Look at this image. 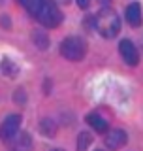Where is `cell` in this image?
Masks as SVG:
<instances>
[{"label":"cell","instance_id":"19","mask_svg":"<svg viewBox=\"0 0 143 151\" xmlns=\"http://www.w3.org/2000/svg\"><path fill=\"white\" fill-rule=\"evenodd\" d=\"M0 4H2V0H0Z\"/></svg>","mask_w":143,"mask_h":151},{"label":"cell","instance_id":"5","mask_svg":"<svg viewBox=\"0 0 143 151\" xmlns=\"http://www.w3.org/2000/svg\"><path fill=\"white\" fill-rule=\"evenodd\" d=\"M119 53H121L122 60L128 66H137L139 64V53H137V47L132 44L130 40H121L119 44Z\"/></svg>","mask_w":143,"mask_h":151},{"label":"cell","instance_id":"4","mask_svg":"<svg viewBox=\"0 0 143 151\" xmlns=\"http://www.w3.org/2000/svg\"><path fill=\"white\" fill-rule=\"evenodd\" d=\"M19 127H21V115L17 113H11L0 125V140L2 142H11V138L19 132Z\"/></svg>","mask_w":143,"mask_h":151},{"label":"cell","instance_id":"18","mask_svg":"<svg viewBox=\"0 0 143 151\" xmlns=\"http://www.w3.org/2000/svg\"><path fill=\"white\" fill-rule=\"evenodd\" d=\"M62 2H70V0H62Z\"/></svg>","mask_w":143,"mask_h":151},{"label":"cell","instance_id":"17","mask_svg":"<svg viewBox=\"0 0 143 151\" xmlns=\"http://www.w3.org/2000/svg\"><path fill=\"white\" fill-rule=\"evenodd\" d=\"M53 151H64V149H53Z\"/></svg>","mask_w":143,"mask_h":151},{"label":"cell","instance_id":"10","mask_svg":"<svg viewBox=\"0 0 143 151\" xmlns=\"http://www.w3.org/2000/svg\"><path fill=\"white\" fill-rule=\"evenodd\" d=\"M56 130H59V127H56V123L53 119H44L40 121V132L45 136V138H55L56 136Z\"/></svg>","mask_w":143,"mask_h":151},{"label":"cell","instance_id":"2","mask_svg":"<svg viewBox=\"0 0 143 151\" xmlns=\"http://www.w3.org/2000/svg\"><path fill=\"white\" fill-rule=\"evenodd\" d=\"M60 53H62L64 59L72 60V63L83 60L85 53H87V42L79 36H68L60 44Z\"/></svg>","mask_w":143,"mask_h":151},{"label":"cell","instance_id":"13","mask_svg":"<svg viewBox=\"0 0 143 151\" xmlns=\"http://www.w3.org/2000/svg\"><path fill=\"white\" fill-rule=\"evenodd\" d=\"M34 44H36L38 49L44 51V49H47V47H49V38H47L44 32L38 30V32H34Z\"/></svg>","mask_w":143,"mask_h":151},{"label":"cell","instance_id":"6","mask_svg":"<svg viewBox=\"0 0 143 151\" xmlns=\"http://www.w3.org/2000/svg\"><path fill=\"white\" fill-rule=\"evenodd\" d=\"M104 142H106V145L109 149H121L122 145L128 142V136L124 130L121 129H113V130H107L106 132V138H104Z\"/></svg>","mask_w":143,"mask_h":151},{"label":"cell","instance_id":"3","mask_svg":"<svg viewBox=\"0 0 143 151\" xmlns=\"http://www.w3.org/2000/svg\"><path fill=\"white\" fill-rule=\"evenodd\" d=\"M36 19L45 28H55V27H59L60 23H62L64 15H62L60 8L56 6L53 0H44L41 8L38 9V13H36Z\"/></svg>","mask_w":143,"mask_h":151},{"label":"cell","instance_id":"12","mask_svg":"<svg viewBox=\"0 0 143 151\" xmlns=\"http://www.w3.org/2000/svg\"><path fill=\"white\" fill-rule=\"evenodd\" d=\"M2 70H4V74L6 76H15L17 72H19V66H17V63H13L11 59H4L2 60Z\"/></svg>","mask_w":143,"mask_h":151},{"label":"cell","instance_id":"14","mask_svg":"<svg viewBox=\"0 0 143 151\" xmlns=\"http://www.w3.org/2000/svg\"><path fill=\"white\" fill-rule=\"evenodd\" d=\"M23 2V6H25L28 12L32 13V15L36 17V13H38V9L41 8V4H44V0H21Z\"/></svg>","mask_w":143,"mask_h":151},{"label":"cell","instance_id":"16","mask_svg":"<svg viewBox=\"0 0 143 151\" xmlns=\"http://www.w3.org/2000/svg\"><path fill=\"white\" fill-rule=\"evenodd\" d=\"M98 2H100V4H104V6H107V4L111 2V0H98Z\"/></svg>","mask_w":143,"mask_h":151},{"label":"cell","instance_id":"1","mask_svg":"<svg viewBox=\"0 0 143 151\" xmlns=\"http://www.w3.org/2000/svg\"><path fill=\"white\" fill-rule=\"evenodd\" d=\"M94 28L102 38H115L121 30V17L115 9L104 6L94 15Z\"/></svg>","mask_w":143,"mask_h":151},{"label":"cell","instance_id":"11","mask_svg":"<svg viewBox=\"0 0 143 151\" xmlns=\"http://www.w3.org/2000/svg\"><path fill=\"white\" fill-rule=\"evenodd\" d=\"M92 144V136L89 132H81L79 138H77V151H87Z\"/></svg>","mask_w":143,"mask_h":151},{"label":"cell","instance_id":"8","mask_svg":"<svg viewBox=\"0 0 143 151\" xmlns=\"http://www.w3.org/2000/svg\"><path fill=\"white\" fill-rule=\"evenodd\" d=\"M126 21L130 27H139L141 21H143V15H141V6L137 2H132L130 6L126 8V13H124Z\"/></svg>","mask_w":143,"mask_h":151},{"label":"cell","instance_id":"9","mask_svg":"<svg viewBox=\"0 0 143 151\" xmlns=\"http://www.w3.org/2000/svg\"><path fill=\"white\" fill-rule=\"evenodd\" d=\"M87 123L96 132H107V121L104 119V117H100L98 113H89V115H87Z\"/></svg>","mask_w":143,"mask_h":151},{"label":"cell","instance_id":"20","mask_svg":"<svg viewBox=\"0 0 143 151\" xmlns=\"http://www.w3.org/2000/svg\"><path fill=\"white\" fill-rule=\"evenodd\" d=\"M98 151H102V149H98Z\"/></svg>","mask_w":143,"mask_h":151},{"label":"cell","instance_id":"7","mask_svg":"<svg viewBox=\"0 0 143 151\" xmlns=\"http://www.w3.org/2000/svg\"><path fill=\"white\" fill-rule=\"evenodd\" d=\"M11 151H32V136L28 132H17L11 138Z\"/></svg>","mask_w":143,"mask_h":151},{"label":"cell","instance_id":"15","mask_svg":"<svg viewBox=\"0 0 143 151\" xmlns=\"http://www.w3.org/2000/svg\"><path fill=\"white\" fill-rule=\"evenodd\" d=\"M89 4H90V0H77V6H79V8H83V9H87V8H89Z\"/></svg>","mask_w":143,"mask_h":151}]
</instances>
